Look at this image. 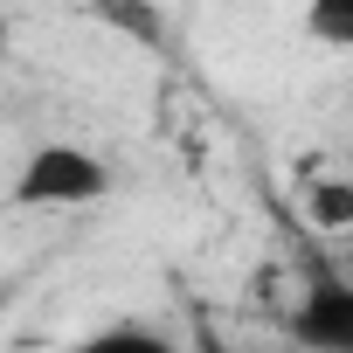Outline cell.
Returning a JSON list of instances; mask_svg holds the SVG:
<instances>
[{"instance_id": "1", "label": "cell", "mask_w": 353, "mask_h": 353, "mask_svg": "<svg viewBox=\"0 0 353 353\" xmlns=\"http://www.w3.org/2000/svg\"><path fill=\"white\" fill-rule=\"evenodd\" d=\"M104 194H111V173L83 145H35L14 181V201H28V208H83Z\"/></svg>"}, {"instance_id": "2", "label": "cell", "mask_w": 353, "mask_h": 353, "mask_svg": "<svg viewBox=\"0 0 353 353\" xmlns=\"http://www.w3.org/2000/svg\"><path fill=\"white\" fill-rule=\"evenodd\" d=\"M291 339L305 353H353V277H325L291 305Z\"/></svg>"}, {"instance_id": "3", "label": "cell", "mask_w": 353, "mask_h": 353, "mask_svg": "<svg viewBox=\"0 0 353 353\" xmlns=\"http://www.w3.org/2000/svg\"><path fill=\"white\" fill-rule=\"evenodd\" d=\"M63 353H181L159 325H139V319H118V325H97L83 339H70Z\"/></svg>"}, {"instance_id": "4", "label": "cell", "mask_w": 353, "mask_h": 353, "mask_svg": "<svg viewBox=\"0 0 353 353\" xmlns=\"http://www.w3.org/2000/svg\"><path fill=\"white\" fill-rule=\"evenodd\" d=\"M305 35L325 49H353V0H305Z\"/></svg>"}, {"instance_id": "5", "label": "cell", "mask_w": 353, "mask_h": 353, "mask_svg": "<svg viewBox=\"0 0 353 353\" xmlns=\"http://www.w3.org/2000/svg\"><path fill=\"white\" fill-rule=\"evenodd\" d=\"M0 49H8V14H0Z\"/></svg>"}]
</instances>
